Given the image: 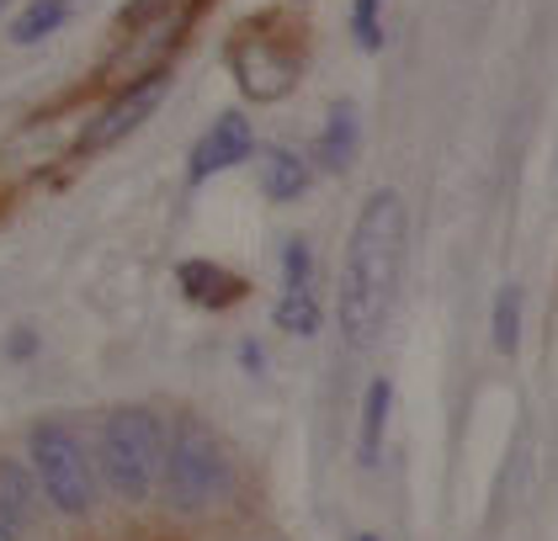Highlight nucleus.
<instances>
[{
  "mask_svg": "<svg viewBox=\"0 0 558 541\" xmlns=\"http://www.w3.org/2000/svg\"><path fill=\"white\" fill-rule=\"evenodd\" d=\"M404 245H410V212H404V197L384 186L356 212L341 266V330L351 345H367L384 330L393 287H399V266H404Z\"/></svg>",
  "mask_w": 558,
  "mask_h": 541,
  "instance_id": "1",
  "label": "nucleus"
},
{
  "mask_svg": "<svg viewBox=\"0 0 558 541\" xmlns=\"http://www.w3.org/2000/svg\"><path fill=\"white\" fill-rule=\"evenodd\" d=\"M101 472L112 494L129 504H144L155 494V472H166V430L155 409H118L101 430Z\"/></svg>",
  "mask_w": 558,
  "mask_h": 541,
  "instance_id": "2",
  "label": "nucleus"
},
{
  "mask_svg": "<svg viewBox=\"0 0 558 541\" xmlns=\"http://www.w3.org/2000/svg\"><path fill=\"white\" fill-rule=\"evenodd\" d=\"M229 494V452L203 419H181L166 446V504L181 515H197Z\"/></svg>",
  "mask_w": 558,
  "mask_h": 541,
  "instance_id": "3",
  "label": "nucleus"
},
{
  "mask_svg": "<svg viewBox=\"0 0 558 541\" xmlns=\"http://www.w3.org/2000/svg\"><path fill=\"white\" fill-rule=\"evenodd\" d=\"M27 452H33L38 483H44V494L53 500V509L86 515L90 500H96V478H90V462H86V452H81V441L70 435V425H59V419L33 425Z\"/></svg>",
  "mask_w": 558,
  "mask_h": 541,
  "instance_id": "4",
  "label": "nucleus"
},
{
  "mask_svg": "<svg viewBox=\"0 0 558 541\" xmlns=\"http://www.w3.org/2000/svg\"><path fill=\"white\" fill-rule=\"evenodd\" d=\"M166 70H155V75H144L138 85H129L96 123L86 127V149H101V144H118V138H129L133 127L144 123V118H155V107H160V96H166Z\"/></svg>",
  "mask_w": 558,
  "mask_h": 541,
  "instance_id": "5",
  "label": "nucleus"
},
{
  "mask_svg": "<svg viewBox=\"0 0 558 541\" xmlns=\"http://www.w3.org/2000/svg\"><path fill=\"white\" fill-rule=\"evenodd\" d=\"M251 149H256V133H251V118H240V112H223L203 138H197V149H192V165H186V175H192V186L197 181H208V175H218V170L240 165V160H251Z\"/></svg>",
  "mask_w": 558,
  "mask_h": 541,
  "instance_id": "6",
  "label": "nucleus"
},
{
  "mask_svg": "<svg viewBox=\"0 0 558 541\" xmlns=\"http://www.w3.org/2000/svg\"><path fill=\"white\" fill-rule=\"evenodd\" d=\"M277 324L288 334H308L319 330V303H314V287H308V245L293 239L288 245V282H282V297H277Z\"/></svg>",
  "mask_w": 558,
  "mask_h": 541,
  "instance_id": "7",
  "label": "nucleus"
},
{
  "mask_svg": "<svg viewBox=\"0 0 558 541\" xmlns=\"http://www.w3.org/2000/svg\"><path fill=\"white\" fill-rule=\"evenodd\" d=\"M240 85L256 96V101H271V96H282L293 75H288V64L266 48V42H245V53H240Z\"/></svg>",
  "mask_w": 558,
  "mask_h": 541,
  "instance_id": "8",
  "label": "nucleus"
},
{
  "mask_svg": "<svg viewBox=\"0 0 558 541\" xmlns=\"http://www.w3.org/2000/svg\"><path fill=\"white\" fill-rule=\"evenodd\" d=\"M388 409H393V388H388V377H373L367 382V398H362V435H356V457L367 462V467L384 457Z\"/></svg>",
  "mask_w": 558,
  "mask_h": 541,
  "instance_id": "9",
  "label": "nucleus"
},
{
  "mask_svg": "<svg viewBox=\"0 0 558 541\" xmlns=\"http://www.w3.org/2000/svg\"><path fill=\"white\" fill-rule=\"evenodd\" d=\"M181 282H186V297L192 303H208V308H229L234 297H245V282L218 271L214 260H186L181 266Z\"/></svg>",
  "mask_w": 558,
  "mask_h": 541,
  "instance_id": "10",
  "label": "nucleus"
},
{
  "mask_svg": "<svg viewBox=\"0 0 558 541\" xmlns=\"http://www.w3.org/2000/svg\"><path fill=\"white\" fill-rule=\"evenodd\" d=\"M356 107L351 101H341L330 118H325V133H319V160L330 170H345L351 165V155H356Z\"/></svg>",
  "mask_w": 558,
  "mask_h": 541,
  "instance_id": "11",
  "label": "nucleus"
},
{
  "mask_svg": "<svg viewBox=\"0 0 558 541\" xmlns=\"http://www.w3.org/2000/svg\"><path fill=\"white\" fill-rule=\"evenodd\" d=\"M260 186H266L271 202H293V197L308 192V165H303L299 155L277 149V155H266V165H260Z\"/></svg>",
  "mask_w": 558,
  "mask_h": 541,
  "instance_id": "12",
  "label": "nucleus"
},
{
  "mask_svg": "<svg viewBox=\"0 0 558 541\" xmlns=\"http://www.w3.org/2000/svg\"><path fill=\"white\" fill-rule=\"evenodd\" d=\"M64 16H70V0H33L22 16H16V27H11V42H44L48 33H59L64 27Z\"/></svg>",
  "mask_w": 558,
  "mask_h": 541,
  "instance_id": "13",
  "label": "nucleus"
},
{
  "mask_svg": "<svg viewBox=\"0 0 558 541\" xmlns=\"http://www.w3.org/2000/svg\"><path fill=\"white\" fill-rule=\"evenodd\" d=\"M489 340L500 356H515V340H521V287L506 282L495 292V313H489Z\"/></svg>",
  "mask_w": 558,
  "mask_h": 541,
  "instance_id": "14",
  "label": "nucleus"
},
{
  "mask_svg": "<svg viewBox=\"0 0 558 541\" xmlns=\"http://www.w3.org/2000/svg\"><path fill=\"white\" fill-rule=\"evenodd\" d=\"M0 515L16 520V526L33 520V483H27L22 462H0Z\"/></svg>",
  "mask_w": 558,
  "mask_h": 541,
  "instance_id": "15",
  "label": "nucleus"
},
{
  "mask_svg": "<svg viewBox=\"0 0 558 541\" xmlns=\"http://www.w3.org/2000/svg\"><path fill=\"white\" fill-rule=\"evenodd\" d=\"M378 11H384V0H356V11H351V27H356V42L373 53V48H384V22H378Z\"/></svg>",
  "mask_w": 558,
  "mask_h": 541,
  "instance_id": "16",
  "label": "nucleus"
},
{
  "mask_svg": "<svg viewBox=\"0 0 558 541\" xmlns=\"http://www.w3.org/2000/svg\"><path fill=\"white\" fill-rule=\"evenodd\" d=\"M171 0H133L129 11H123V27H138V22H149V16H160Z\"/></svg>",
  "mask_w": 558,
  "mask_h": 541,
  "instance_id": "17",
  "label": "nucleus"
},
{
  "mask_svg": "<svg viewBox=\"0 0 558 541\" xmlns=\"http://www.w3.org/2000/svg\"><path fill=\"white\" fill-rule=\"evenodd\" d=\"M22 531H27V526H16V520L0 515V541H22Z\"/></svg>",
  "mask_w": 558,
  "mask_h": 541,
  "instance_id": "18",
  "label": "nucleus"
},
{
  "mask_svg": "<svg viewBox=\"0 0 558 541\" xmlns=\"http://www.w3.org/2000/svg\"><path fill=\"white\" fill-rule=\"evenodd\" d=\"M356 541H378V537H356Z\"/></svg>",
  "mask_w": 558,
  "mask_h": 541,
  "instance_id": "19",
  "label": "nucleus"
},
{
  "mask_svg": "<svg viewBox=\"0 0 558 541\" xmlns=\"http://www.w3.org/2000/svg\"><path fill=\"white\" fill-rule=\"evenodd\" d=\"M0 11H5V0H0Z\"/></svg>",
  "mask_w": 558,
  "mask_h": 541,
  "instance_id": "20",
  "label": "nucleus"
}]
</instances>
